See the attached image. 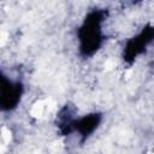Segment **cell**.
Wrapping results in <instances>:
<instances>
[{
    "label": "cell",
    "instance_id": "obj_1",
    "mask_svg": "<svg viewBox=\"0 0 154 154\" xmlns=\"http://www.w3.org/2000/svg\"><path fill=\"white\" fill-rule=\"evenodd\" d=\"M51 103H52L51 101H40V102L35 103L32 109H31V116H34V117H42L43 113L51 107L49 106Z\"/></svg>",
    "mask_w": 154,
    "mask_h": 154
},
{
    "label": "cell",
    "instance_id": "obj_3",
    "mask_svg": "<svg viewBox=\"0 0 154 154\" xmlns=\"http://www.w3.org/2000/svg\"><path fill=\"white\" fill-rule=\"evenodd\" d=\"M5 41H6V32L2 31V32H1V45H4Z\"/></svg>",
    "mask_w": 154,
    "mask_h": 154
},
{
    "label": "cell",
    "instance_id": "obj_2",
    "mask_svg": "<svg viewBox=\"0 0 154 154\" xmlns=\"http://www.w3.org/2000/svg\"><path fill=\"white\" fill-rule=\"evenodd\" d=\"M1 138H2L4 143H8L10 140H11V132H10V130H7L6 128H2V130H1Z\"/></svg>",
    "mask_w": 154,
    "mask_h": 154
}]
</instances>
